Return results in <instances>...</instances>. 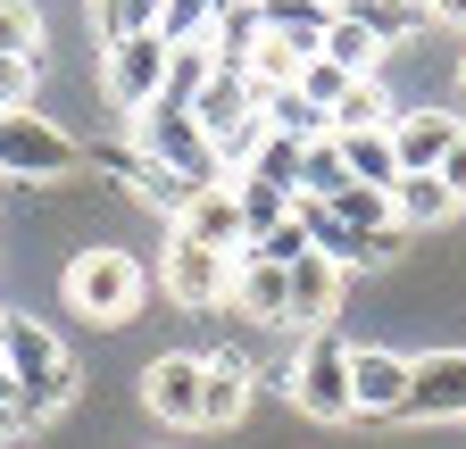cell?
I'll use <instances>...</instances> for the list:
<instances>
[{
	"label": "cell",
	"mask_w": 466,
	"mask_h": 449,
	"mask_svg": "<svg viewBox=\"0 0 466 449\" xmlns=\"http://www.w3.org/2000/svg\"><path fill=\"white\" fill-rule=\"evenodd\" d=\"M9 374H17V400H25V416L34 424H50V416H67L76 400H84V366L67 358V342H58L50 324H34V316H17L9 324Z\"/></svg>",
	"instance_id": "1"
},
{
	"label": "cell",
	"mask_w": 466,
	"mask_h": 449,
	"mask_svg": "<svg viewBox=\"0 0 466 449\" xmlns=\"http://www.w3.org/2000/svg\"><path fill=\"white\" fill-rule=\"evenodd\" d=\"M192 125L208 134V150L225 158V175H233V166H250V150L267 142V92L242 67H208V84L192 100Z\"/></svg>",
	"instance_id": "2"
},
{
	"label": "cell",
	"mask_w": 466,
	"mask_h": 449,
	"mask_svg": "<svg viewBox=\"0 0 466 449\" xmlns=\"http://www.w3.org/2000/svg\"><path fill=\"white\" fill-rule=\"evenodd\" d=\"M58 292H67V308L84 324H126V316H142V266H134V250L92 242V250L67 258V284Z\"/></svg>",
	"instance_id": "3"
},
{
	"label": "cell",
	"mask_w": 466,
	"mask_h": 449,
	"mask_svg": "<svg viewBox=\"0 0 466 449\" xmlns=\"http://www.w3.org/2000/svg\"><path fill=\"white\" fill-rule=\"evenodd\" d=\"M283 391H291V408L317 416V424H350V416H359V400H350V342H341L333 324L300 342V358H291Z\"/></svg>",
	"instance_id": "4"
},
{
	"label": "cell",
	"mask_w": 466,
	"mask_h": 449,
	"mask_svg": "<svg viewBox=\"0 0 466 449\" xmlns=\"http://www.w3.org/2000/svg\"><path fill=\"white\" fill-rule=\"evenodd\" d=\"M167 67H175V42H167V34L100 42V84H108V108H116V117H142V108H158Z\"/></svg>",
	"instance_id": "5"
},
{
	"label": "cell",
	"mask_w": 466,
	"mask_h": 449,
	"mask_svg": "<svg viewBox=\"0 0 466 449\" xmlns=\"http://www.w3.org/2000/svg\"><path fill=\"white\" fill-rule=\"evenodd\" d=\"M84 166V142L58 134L50 117H34V108H17V117H0V175L9 184H58Z\"/></svg>",
	"instance_id": "6"
},
{
	"label": "cell",
	"mask_w": 466,
	"mask_h": 449,
	"mask_svg": "<svg viewBox=\"0 0 466 449\" xmlns=\"http://www.w3.org/2000/svg\"><path fill=\"white\" fill-rule=\"evenodd\" d=\"M134 142H142L158 166L192 175L200 192H208V184H233V175H225V158L208 150V134L192 125V108H184V100H158V108H142V117H134Z\"/></svg>",
	"instance_id": "7"
},
{
	"label": "cell",
	"mask_w": 466,
	"mask_h": 449,
	"mask_svg": "<svg viewBox=\"0 0 466 449\" xmlns=\"http://www.w3.org/2000/svg\"><path fill=\"white\" fill-rule=\"evenodd\" d=\"M200 391H208V358L167 350V358H150V374H142V408H150L158 424H175V433H200Z\"/></svg>",
	"instance_id": "8"
},
{
	"label": "cell",
	"mask_w": 466,
	"mask_h": 449,
	"mask_svg": "<svg viewBox=\"0 0 466 449\" xmlns=\"http://www.w3.org/2000/svg\"><path fill=\"white\" fill-rule=\"evenodd\" d=\"M408 416L417 424H466V350L408 358Z\"/></svg>",
	"instance_id": "9"
},
{
	"label": "cell",
	"mask_w": 466,
	"mask_h": 449,
	"mask_svg": "<svg viewBox=\"0 0 466 449\" xmlns=\"http://www.w3.org/2000/svg\"><path fill=\"white\" fill-rule=\"evenodd\" d=\"M167 292H175V308H225L233 300V258L200 250L192 234H167Z\"/></svg>",
	"instance_id": "10"
},
{
	"label": "cell",
	"mask_w": 466,
	"mask_h": 449,
	"mask_svg": "<svg viewBox=\"0 0 466 449\" xmlns=\"http://www.w3.org/2000/svg\"><path fill=\"white\" fill-rule=\"evenodd\" d=\"M458 117L450 108H400L391 117V150H400V175H441V158L458 150Z\"/></svg>",
	"instance_id": "11"
},
{
	"label": "cell",
	"mask_w": 466,
	"mask_h": 449,
	"mask_svg": "<svg viewBox=\"0 0 466 449\" xmlns=\"http://www.w3.org/2000/svg\"><path fill=\"white\" fill-rule=\"evenodd\" d=\"M242 324H283L291 316V266H267V258H233V300H225Z\"/></svg>",
	"instance_id": "12"
},
{
	"label": "cell",
	"mask_w": 466,
	"mask_h": 449,
	"mask_svg": "<svg viewBox=\"0 0 466 449\" xmlns=\"http://www.w3.org/2000/svg\"><path fill=\"white\" fill-rule=\"evenodd\" d=\"M350 400H359V416H408V358L350 350Z\"/></svg>",
	"instance_id": "13"
},
{
	"label": "cell",
	"mask_w": 466,
	"mask_h": 449,
	"mask_svg": "<svg viewBox=\"0 0 466 449\" xmlns=\"http://www.w3.org/2000/svg\"><path fill=\"white\" fill-rule=\"evenodd\" d=\"M333 308H341V266L309 250L300 266H291V316H283V333H300V342H309V333L333 324Z\"/></svg>",
	"instance_id": "14"
},
{
	"label": "cell",
	"mask_w": 466,
	"mask_h": 449,
	"mask_svg": "<svg viewBox=\"0 0 466 449\" xmlns=\"http://www.w3.org/2000/svg\"><path fill=\"white\" fill-rule=\"evenodd\" d=\"M175 234H192L200 250H225V258H242V250H250V224H242V200H233V184L200 192V200H192V216L175 224Z\"/></svg>",
	"instance_id": "15"
},
{
	"label": "cell",
	"mask_w": 466,
	"mask_h": 449,
	"mask_svg": "<svg viewBox=\"0 0 466 449\" xmlns=\"http://www.w3.org/2000/svg\"><path fill=\"white\" fill-rule=\"evenodd\" d=\"M250 366L242 358H208V391H200V433H233L250 416Z\"/></svg>",
	"instance_id": "16"
},
{
	"label": "cell",
	"mask_w": 466,
	"mask_h": 449,
	"mask_svg": "<svg viewBox=\"0 0 466 449\" xmlns=\"http://www.w3.org/2000/svg\"><path fill=\"white\" fill-rule=\"evenodd\" d=\"M391 216H400V234H433V224H450V216H458V200H450V184H441V175H400Z\"/></svg>",
	"instance_id": "17"
},
{
	"label": "cell",
	"mask_w": 466,
	"mask_h": 449,
	"mask_svg": "<svg viewBox=\"0 0 466 449\" xmlns=\"http://www.w3.org/2000/svg\"><path fill=\"white\" fill-rule=\"evenodd\" d=\"M341 17H359L383 50H400V42H417L433 17H425V0H341Z\"/></svg>",
	"instance_id": "18"
},
{
	"label": "cell",
	"mask_w": 466,
	"mask_h": 449,
	"mask_svg": "<svg viewBox=\"0 0 466 449\" xmlns=\"http://www.w3.org/2000/svg\"><path fill=\"white\" fill-rule=\"evenodd\" d=\"M317 59H333L341 75H359V84H367V75L391 59V50H383V42H375L359 17H341V9H333V25H325V42H317Z\"/></svg>",
	"instance_id": "19"
},
{
	"label": "cell",
	"mask_w": 466,
	"mask_h": 449,
	"mask_svg": "<svg viewBox=\"0 0 466 449\" xmlns=\"http://www.w3.org/2000/svg\"><path fill=\"white\" fill-rule=\"evenodd\" d=\"M309 59H317V50H300V42H283V34H267V25H258V50H250V67H242V75L275 100V92L300 84V67H309Z\"/></svg>",
	"instance_id": "20"
},
{
	"label": "cell",
	"mask_w": 466,
	"mask_h": 449,
	"mask_svg": "<svg viewBox=\"0 0 466 449\" xmlns=\"http://www.w3.org/2000/svg\"><path fill=\"white\" fill-rule=\"evenodd\" d=\"M341 166H350V184L400 192V150H391V125H383V134H341Z\"/></svg>",
	"instance_id": "21"
},
{
	"label": "cell",
	"mask_w": 466,
	"mask_h": 449,
	"mask_svg": "<svg viewBox=\"0 0 466 449\" xmlns=\"http://www.w3.org/2000/svg\"><path fill=\"white\" fill-rule=\"evenodd\" d=\"M300 158H309V142L267 134V142L250 150V166H242V175H250V184H267V192H283V200H300Z\"/></svg>",
	"instance_id": "22"
},
{
	"label": "cell",
	"mask_w": 466,
	"mask_h": 449,
	"mask_svg": "<svg viewBox=\"0 0 466 449\" xmlns=\"http://www.w3.org/2000/svg\"><path fill=\"white\" fill-rule=\"evenodd\" d=\"M258 25L283 34V42H300V50H317L325 25H333V9H317V0H258Z\"/></svg>",
	"instance_id": "23"
},
{
	"label": "cell",
	"mask_w": 466,
	"mask_h": 449,
	"mask_svg": "<svg viewBox=\"0 0 466 449\" xmlns=\"http://www.w3.org/2000/svg\"><path fill=\"white\" fill-rule=\"evenodd\" d=\"M391 117H400V108H391L383 84L367 75V84H350V92H341V108H333V142H341V134H383Z\"/></svg>",
	"instance_id": "24"
},
{
	"label": "cell",
	"mask_w": 466,
	"mask_h": 449,
	"mask_svg": "<svg viewBox=\"0 0 466 449\" xmlns=\"http://www.w3.org/2000/svg\"><path fill=\"white\" fill-rule=\"evenodd\" d=\"M325 208H333L341 224H359V234H400V216H391V192H375V184H341Z\"/></svg>",
	"instance_id": "25"
},
{
	"label": "cell",
	"mask_w": 466,
	"mask_h": 449,
	"mask_svg": "<svg viewBox=\"0 0 466 449\" xmlns=\"http://www.w3.org/2000/svg\"><path fill=\"white\" fill-rule=\"evenodd\" d=\"M267 134H291V142H325V134H333V117H325L317 100H300V92H275V100H267Z\"/></svg>",
	"instance_id": "26"
},
{
	"label": "cell",
	"mask_w": 466,
	"mask_h": 449,
	"mask_svg": "<svg viewBox=\"0 0 466 449\" xmlns=\"http://www.w3.org/2000/svg\"><path fill=\"white\" fill-rule=\"evenodd\" d=\"M233 200H242L250 242H258V234H275V224H291V208H300V200H283V192H267V184H250V175H233Z\"/></svg>",
	"instance_id": "27"
},
{
	"label": "cell",
	"mask_w": 466,
	"mask_h": 449,
	"mask_svg": "<svg viewBox=\"0 0 466 449\" xmlns=\"http://www.w3.org/2000/svg\"><path fill=\"white\" fill-rule=\"evenodd\" d=\"M350 184V166H341V142L325 134V142H309V158H300V200H333Z\"/></svg>",
	"instance_id": "28"
},
{
	"label": "cell",
	"mask_w": 466,
	"mask_h": 449,
	"mask_svg": "<svg viewBox=\"0 0 466 449\" xmlns=\"http://www.w3.org/2000/svg\"><path fill=\"white\" fill-rule=\"evenodd\" d=\"M158 9H167V0H92V17H100V42L158 34Z\"/></svg>",
	"instance_id": "29"
},
{
	"label": "cell",
	"mask_w": 466,
	"mask_h": 449,
	"mask_svg": "<svg viewBox=\"0 0 466 449\" xmlns=\"http://www.w3.org/2000/svg\"><path fill=\"white\" fill-rule=\"evenodd\" d=\"M0 50L9 59H42V9L34 0H0Z\"/></svg>",
	"instance_id": "30"
},
{
	"label": "cell",
	"mask_w": 466,
	"mask_h": 449,
	"mask_svg": "<svg viewBox=\"0 0 466 449\" xmlns=\"http://www.w3.org/2000/svg\"><path fill=\"white\" fill-rule=\"evenodd\" d=\"M34 92H42V59H9V50H0V117L34 108Z\"/></svg>",
	"instance_id": "31"
},
{
	"label": "cell",
	"mask_w": 466,
	"mask_h": 449,
	"mask_svg": "<svg viewBox=\"0 0 466 449\" xmlns=\"http://www.w3.org/2000/svg\"><path fill=\"white\" fill-rule=\"evenodd\" d=\"M350 84H359V75H341L333 59H309V67H300V84H291V92H300V100H317V108H325V117H333V108H341V92H350Z\"/></svg>",
	"instance_id": "32"
},
{
	"label": "cell",
	"mask_w": 466,
	"mask_h": 449,
	"mask_svg": "<svg viewBox=\"0 0 466 449\" xmlns=\"http://www.w3.org/2000/svg\"><path fill=\"white\" fill-rule=\"evenodd\" d=\"M250 258H267V266H300V258H309V224L291 216V224H275V234H258Z\"/></svg>",
	"instance_id": "33"
},
{
	"label": "cell",
	"mask_w": 466,
	"mask_h": 449,
	"mask_svg": "<svg viewBox=\"0 0 466 449\" xmlns=\"http://www.w3.org/2000/svg\"><path fill=\"white\" fill-rule=\"evenodd\" d=\"M441 184H450V200H458V208H466V134H458V150H450V158H441Z\"/></svg>",
	"instance_id": "34"
},
{
	"label": "cell",
	"mask_w": 466,
	"mask_h": 449,
	"mask_svg": "<svg viewBox=\"0 0 466 449\" xmlns=\"http://www.w3.org/2000/svg\"><path fill=\"white\" fill-rule=\"evenodd\" d=\"M425 17H433V25H458V34H466V0H425Z\"/></svg>",
	"instance_id": "35"
},
{
	"label": "cell",
	"mask_w": 466,
	"mask_h": 449,
	"mask_svg": "<svg viewBox=\"0 0 466 449\" xmlns=\"http://www.w3.org/2000/svg\"><path fill=\"white\" fill-rule=\"evenodd\" d=\"M0 408H17V374H9V358H0Z\"/></svg>",
	"instance_id": "36"
},
{
	"label": "cell",
	"mask_w": 466,
	"mask_h": 449,
	"mask_svg": "<svg viewBox=\"0 0 466 449\" xmlns=\"http://www.w3.org/2000/svg\"><path fill=\"white\" fill-rule=\"evenodd\" d=\"M9 324H17V316H9V308H0V350H9Z\"/></svg>",
	"instance_id": "37"
},
{
	"label": "cell",
	"mask_w": 466,
	"mask_h": 449,
	"mask_svg": "<svg viewBox=\"0 0 466 449\" xmlns=\"http://www.w3.org/2000/svg\"><path fill=\"white\" fill-rule=\"evenodd\" d=\"M458 92H466V59H458Z\"/></svg>",
	"instance_id": "38"
},
{
	"label": "cell",
	"mask_w": 466,
	"mask_h": 449,
	"mask_svg": "<svg viewBox=\"0 0 466 449\" xmlns=\"http://www.w3.org/2000/svg\"><path fill=\"white\" fill-rule=\"evenodd\" d=\"M317 9H341V0H317Z\"/></svg>",
	"instance_id": "39"
}]
</instances>
